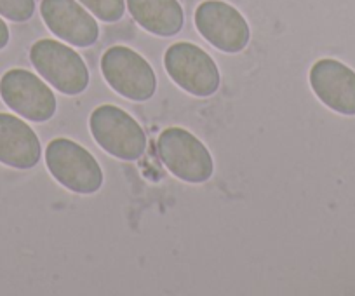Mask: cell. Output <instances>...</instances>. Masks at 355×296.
Segmentation results:
<instances>
[{
	"label": "cell",
	"instance_id": "obj_1",
	"mask_svg": "<svg viewBox=\"0 0 355 296\" xmlns=\"http://www.w3.org/2000/svg\"><path fill=\"white\" fill-rule=\"evenodd\" d=\"M46 164L60 185L80 195L96 193L103 186V169L84 146L56 138L46 148Z\"/></svg>",
	"mask_w": 355,
	"mask_h": 296
},
{
	"label": "cell",
	"instance_id": "obj_2",
	"mask_svg": "<svg viewBox=\"0 0 355 296\" xmlns=\"http://www.w3.org/2000/svg\"><path fill=\"white\" fill-rule=\"evenodd\" d=\"M94 141L114 157L135 162L145 154L146 134L125 110L115 105H100L89 117Z\"/></svg>",
	"mask_w": 355,
	"mask_h": 296
},
{
	"label": "cell",
	"instance_id": "obj_3",
	"mask_svg": "<svg viewBox=\"0 0 355 296\" xmlns=\"http://www.w3.org/2000/svg\"><path fill=\"white\" fill-rule=\"evenodd\" d=\"M30 61L58 93L82 94L89 86V70L80 54L53 39L37 40L30 49Z\"/></svg>",
	"mask_w": 355,
	"mask_h": 296
},
{
	"label": "cell",
	"instance_id": "obj_4",
	"mask_svg": "<svg viewBox=\"0 0 355 296\" xmlns=\"http://www.w3.org/2000/svg\"><path fill=\"white\" fill-rule=\"evenodd\" d=\"M157 152L171 175L187 183H206L214 162L206 145L183 128H167L157 139Z\"/></svg>",
	"mask_w": 355,
	"mask_h": 296
},
{
	"label": "cell",
	"instance_id": "obj_5",
	"mask_svg": "<svg viewBox=\"0 0 355 296\" xmlns=\"http://www.w3.org/2000/svg\"><path fill=\"white\" fill-rule=\"evenodd\" d=\"M164 67L173 82L192 96L209 98L220 89L221 77L216 63L196 44H173L164 54Z\"/></svg>",
	"mask_w": 355,
	"mask_h": 296
},
{
	"label": "cell",
	"instance_id": "obj_6",
	"mask_svg": "<svg viewBox=\"0 0 355 296\" xmlns=\"http://www.w3.org/2000/svg\"><path fill=\"white\" fill-rule=\"evenodd\" d=\"M101 73L108 86L131 101H148L157 91V77L148 61L124 46L110 47L101 56Z\"/></svg>",
	"mask_w": 355,
	"mask_h": 296
},
{
	"label": "cell",
	"instance_id": "obj_7",
	"mask_svg": "<svg viewBox=\"0 0 355 296\" xmlns=\"http://www.w3.org/2000/svg\"><path fill=\"white\" fill-rule=\"evenodd\" d=\"M0 98L18 115L32 122H47L58 108L53 89L23 68H12L0 79Z\"/></svg>",
	"mask_w": 355,
	"mask_h": 296
},
{
	"label": "cell",
	"instance_id": "obj_8",
	"mask_svg": "<svg viewBox=\"0 0 355 296\" xmlns=\"http://www.w3.org/2000/svg\"><path fill=\"white\" fill-rule=\"evenodd\" d=\"M200 35L223 53L235 54L248 47L251 30L244 16L223 0H206L196 11Z\"/></svg>",
	"mask_w": 355,
	"mask_h": 296
},
{
	"label": "cell",
	"instance_id": "obj_9",
	"mask_svg": "<svg viewBox=\"0 0 355 296\" xmlns=\"http://www.w3.org/2000/svg\"><path fill=\"white\" fill-rule=\"evenodd\" d=\"M40 15L53 35L75 47H91L100 37L96 19L77 0H42Z\"/></svg>",
	"mask_w": 355,
	"mask_h": 296
},
{
	"label": "cell",
	"instance_id": "obj_10",
	"mask_svg": "<svg viewBox=\"0 0 355 296\" xmlns=\"http://www.w3.org/2000/svg\"><path fill=\"white\" fill-rule=\"evenodd\" d=\"M310 86L320 101L341 115H355V71L341 61H315L310 68Z\"/></svg>",
	"mask_w": 355,
	"mask_h": 296
},
{
	"label": "cell",
	"instance_id": "obj_11",
	"mask_svg": "<svg viewBox=\"0 0 355 296\" xmlns=\"http://www.w3.org/2000/svg\"><path fill=\"white\" fill-rule=\"evenodd\" d=\"M42 157L39 136L19 117L0 112V162L15 169L35 168Z\"/></svg>",
	"mask_w": 355,
	"mask_h": 296
},
{
	"label": "cell",
	"instance_id": "obj_12",
	"mask_svg": "<svg viewBox=\"0 0 355 296\" xmlns=\"http://www.w3.org/2000/svg\"><path fill=\"white\" fill-rule=\"evenodd\" d=\"M135 21L157 37H173L183 30L185 12L178 0H125Z\"/></svg>",
	"mask_w": 355,
	"mask_h": 296
},
{
	"label": "cell",
	"instance_id": "obj_13",
	"mask_svg": "<svg viewBox=\"0 0 355 296\" xmlns=\"http://www.w3.org/2000/svg\"><path fill=\"white\" fill-rule=\"evenodd\" d=\"M94 18L105 23H117L125 12V0H78Z\"/></svg>",
	"mask_w": 355,
	"mask_h": 296
},
{
	"label": "cell",
	"instance_id": "obj_14",
	"mask_svg": "<svg viewBox=\"0 0 355 296\" xmlns=\"http://www.w3.org/2000/svg\"><path fill=\"white\" fill-rule=\"evenodd\" d=\"M35 12V0H0V16L15 23H25Z\"/></svg>",
	"mask_w": 355,
	"mask_h": 296
},
{
	"label": "cell",
	"instance_id": "obj_15",
	"mask_svg": "<svg viewBox=\"0 0 355 296\" xmlns=\"http://www.w3.org/2000/svg\"><path fill=\"white\" fill-rule=\"evenodd\" d=\"M9 39H11V33H9L8 25L4 23V19L0 18V51L4 49L9 44Z\"/></svg>",
	"mask_w": 355,
	"mask_h": 296
}]
</instances>
